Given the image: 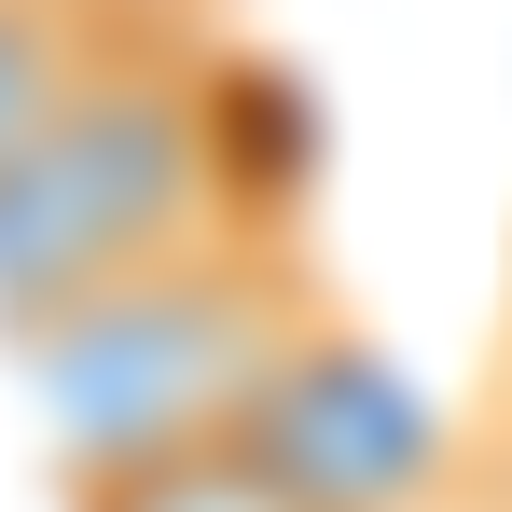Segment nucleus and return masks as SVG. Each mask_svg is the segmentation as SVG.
<instances>
[{"label": "nucleus", "mask_w": 512, "mask_h": 512, "mask_svg": "<svg viewBox=\"0 0 512 512\" xmlns=\"http://www.w3.org/2000/svg\"><path fill=\"white\" fill-rule=\"evenodd\" d=\"M457 512H512V485H499V471H471V499H457Z\"/></svg>", "instance_id": "0eeeda50"}, {"label": "nucleus", "mask_w": 512, "mask_h": 512, "mask_svg": "<svg viewBox=\"0 0 512 512\" xmlns=\"http://www.w3.org/2000/svg\"><path fill=\"white\" fill-rule=\"evenodd\" d=\"M84 14H180V28H208V0H84Z\"/></svg>", "instance_id": "423d86ee"}, {"label": "nucleus", "mask_w": 512, "mask_h": 512, "mask_svg": "<svg viewBox=\"0 0 512 512\" xmlns=\"http://www.w3.org/2000/svg\"><path fill=\"white\" fill-rule=\"evenodd\" d=\"M222 222H263L236 167V70L208 28H153L0 153V333Z\"/></svg>", "instance_id": "f03ea898"}, {"label": "nucleus", "mask_w": 512, "mask_h": 512, "mask_svg": "<svg viewBox=\"0 0 512 512\" xmlns=\"http://www.w3.org/2000/svg\"><path fill=\"white\" fill-rule=\"evenodd\" d=\"M180 14H84V0H0V153L56 111L70 84H97L125 42H153Z\"/></svg>", "instance_id": "39448f33"}, {"label": "nucleus", "mask_w": 512, "mask_h": 512, "mask_svg": "<svg viewBox=\"0 0 512 512\" xmlns=\"http://www.w3.org/2000/svg\"><path fill=\"white\" fill-rule=\"evenodd\" d=\"M319 305H333L319 263L263 208V222H222V236H180V250L97 277L84 305H56V319H28L0 346H14V388H28L42 443H56V485H84V471L236 429Z\"/></svg>", "instance_id": "f257e3e1"}, {"label": "nucleus", "mask_w": 512, "mask_h": 512, "mask_svg": "<svg viewBox=\"0 0 512 512\" xmlns=\"http://www.w3.org/2000/svg\"><path fill=\"white\" fill-rule=\"evenodd\" d=\"M236 429H250L319 512H457L471 499V443L443 429V402H429L346 305H319V319L291 333V360L250 388Z\"/></svg>", "instance_id": "7ed1b4c3"}, {"label": "nucleus", "mask_w": 512, "mask_h": 512, "mask_svg": "<svg viewBox=\"0 0 512 512\" xmlns=\"http://www.w3.org/2000/svg\"><path fill=\"white\" fill-rule=\"evenodd\" d=\"M70 512H319L250 429H208V443H167V457H125V471H84Z\"/></svg>", "instance_id": "20e7f679"}, {"label": "nucleus", "mask_w": 512, "mask_h": 512, "mask_svg": "<svg viewBox=\"0 0 512 512\" xmlns=\"http://www.w3.org/2000/svg\"><path fill=\"white\" fill-rule=\"evenodd\" d=\"M499 485H512V471H499Z\"/></svg>", "instance_id": "6e6552de"}]
</instances>
